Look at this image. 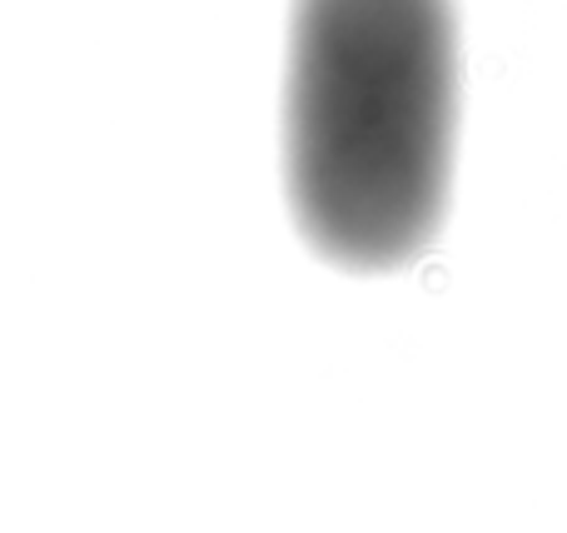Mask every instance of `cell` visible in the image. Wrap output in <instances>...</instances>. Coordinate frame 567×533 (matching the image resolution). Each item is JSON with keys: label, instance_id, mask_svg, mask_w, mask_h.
I'll use <instances>...</instances> for the list:
<instances>
[{"label": "cell", "instance_id": "obj_1", "mask_svg": "<svg viewBox=\"0 0 567 533\" xmlns=\"http://www.w3.org/2000/svg\"><path fill=\"white\" fill-rule=\"evenodd\" d=\"M453 30L433 6H319L289 80V189L343 265H399L443 209Z\"/></svg>", "mask_w": 567, "mask_h": 533}]
</instances>
